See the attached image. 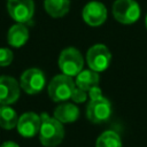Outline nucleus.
<instances>
[{"instance_id": "1", "label": "nucleus", "mask_w": 147, "mask_h": 147, "mask_svg": "<svg viewBox=\"0 0 147 147\" xmlns=\"http://www.w3.org/2000/svg\"><path fill=\"white\" fill-rule=\"evenodd\" d=\"M40 118H41V125L39 130L40 142L45 147L57 146L64 137V129L62 123L59 122L56 118L51 117L46 113H42L40 115Z\"/></svg>"}, {"instance_id": "2", "label": "nucleus", "mask_w": 147, "mask_h": 147, "mask_svg": "<svg viewBox=\"0 0 147 147\" xmlns=\"http://www.w3.org/2000/svg\"><path fill=\"white\" fill-rule=\"evenodd\" d=\"M76 87L75 82L70 76H67L64 74L56 75L52 78V80L48 84L47 91L49 98L55 102L65 101L71 98V94Z\"/></svg>"}, {"instance_id": "3", "label": "nucleus", "mask_w": 147, "mask_h": 147, "mask_svg": "<svg viewBox=\"0 0 147 147\" xmlns=\"http://www.w3.org/2000/svg\"><path fill=\"white\" fill-rule=\"evenodd\" d=\"M84 65V59L77 48L68 47L63 49L59 56V67L62 74L67 76H77Z\"/></svg>"}, {"instance_id": "4", "label": "nucleus", "mask_w": 147, "mask_h": 147, "mask_svg": "<svg viewBox=\"0 0 147 147\" xmlns=\"http://www.w3.org/2000/svg\"><path fill=\"white\" fill-rule=\"evenodd\" d=\"M113 15L122 24H132L140 17V6L136 0H115L113 3Z\"/></svg>"}, {"instance_id": "5", "label": "nucleus", "mask_w": 147, "mask_h": 147, "mask_svg": "<svg viewBox=\"0 0 147 147\" xmlns=\"http://www.w3.org/2000/svg\"><path fill=\"white\" fill-rule=\"evenodd\" d=\"M86 61L90 69L96 72H101L109 67L111 61V53L106 45L95 44L87 51Z\"/></svg>"}, {"instance_id": "6", "label": "nucleus", "mask_w": 147, "mask_h": 147, "mask_svg": "<svg viewBox=\"0 0 147 147\" xmlns=\"http://www.w3.org/2000/svg\"><path fill=\"white\" fill-rule=\"evenodd\" d=\"M45 74L37 68H30L25 70L20 78V86L28 94H37L41 92L45 87Z\"/></svg>"}, {"instance_id": "7", "label": "nucleus", "mask_w": 147, "mask_h": 147, "mask_svg": "<svg viewBox=\"0 0 147 147\" xmlns=\"http://www.w3.org/2000/svg\"><path fill=\"white\" fill-rule=\"evenodd\" d=\"M7 10L14 21L24 24L32 18L34 3L32 0H7Z\"/></svg>"}, {"instance_id": "8", "label": "nucleus", "mask_w": 147, "mask_h": 147, "mask_svg": "<svg viewBox=\"0 0 147 147\" xmlns=\"http://www.w3.org/2000/svg\"><path fill=\"white\" fill-rule=\"evenodd\" d=\"M111 115V105L105 96L91 100L86 108V116L92 123L106 122Z\"/></svg>"}, {"instance_id": "9", "label": "nucleus", "mask_w": 147, "mask_h": 147, "mask_svg": "<svg viewBox=\"0 0 147 147\" xmlns=\"http://www.w3.org/2000/svg\"><path fill=\"white\" fill-rule=\"evenodd\" d=\"M107 8L99 1H90L82 11L83 20L91 26H99L107 20Z\"/></svg>"}, {"instance_id": "10", "label": "nucleus", "mask_w": 147, "mask_h": 147, "mask_svg": "<svg viewBox=\"0 0 147 147\" xmlns=\"http://www.w3.org/2000/svg\"><path fill=\"white\" fill-rule=\"evenodd\" d=\"M20 83L9 76H0V105L9 106L20 98Z\"/></svg>"}, {"instance_id": "11", "label": "nucleus", "mask_w": 147, "mask_h": 147, "mask_svg": "<svg viewBox=\"0 0 147 147\" xmlns=\"http://www.w3.org/2000/svg\"><path fill=\"white\" fill-rule=\"evenodd\" d=\"M40 125H41L40 116L37 115L36 113L29 111V113H24L23 115H21L18 117L16 127H17L18 133L22 137L31 138V137L36 136L37 133H39Z\"/></svg>"}, {"instance_id": "12", "label": "nucleus", "mask_w": 147, "mask_h": 147, "mask_svg": "<svg viewBox=\"0 0 147 147\" xmlns=\"http://www.w3.org/2000/svg\"><path fill=\"white\" fill-rule=\"evenodd\" d=\"M28 39H29V30L22 23L14 24L8 30L7 41L11 47L20 48L28 41Z\"/></svg>"}, {"instance_id": "13", "label": "nucleus", "mask_w": 147, "mask_h": 147, "mask_svg": "<svg viewBox=\"0 0 147 147\" xmlns=\"http://www.w3.org/2000/svg\"><path fill=\"white\" fill-rule=\"evenodd\" d=\"M78 117H79V109L74 103H62L57 106L54 110V118H56L62 124L75 122Z\"/></svg>"}, {"instance_id": "14", "label": "nucleus", "mask_w": 147, "mask_h": 147, "mask_svg": "<svg viewBox=\"0 0 147 147\" xmlns=\"http://www.w3.org/2000/svg\"><path fill=\"white\" fill-rule=\"evenodd\" d=\"M99 80H100L99 72H96L92 69H87V70H82L76 76L75 84L77 87L87 92L91 87L99 85Z\"/></svg>"}, {"instance_id": "15", "label": "nucleus", "mask_w": 147, "mask_h": 147, "mask_svg": "<svg viewBox=\"0 0 147 147\" xmlns=\"http://www.w3.org/2000/svg\"><path fill=\"white\" fill-rule=\"evenodd\" d=\"M44 7L49 16L60 18L68 14L70 9V0H44Z\"/></svg>"}, {"instance_id": "16", "label": "nucleus", "mask_w": 147, "mask_h": 147, "mask_svg": "<svg viewBox=\"0 0 147 147\" xmlns=\"http://www.w3.org/2000/svg\"><path fill=\"white\" fill-rule=\"evenodd\" d=\"M18 116L9 106H0V126L5 130H11L17 125Z\"/></svg>"}, {"instance_id": "17", "label": "nucleus", "mask_w": 147, "mask_h": 147, "mask_svg": "<svg viewBox=\"0 0 147 147\" xmlns=\"http://www.w3.org/2000/svg\"><path fill=\"white\" fill-rule=\"evenodd\" d=\"M96 147H122L121 138L114 131H105L98 138Z\"/></svg>"}, {"instance_id": "18", "label": "nucleus", "mask_w": 147, "mask_h": 147, "mask_svg": "<svg viewBox=\"0 0 147 147\" xmlns=\"http://www.w3.org/2000/svg\"><path fill=\"white\" fill-rule=\"evenodd\" d=\"M14 55L9 48H0V67H7L13 62Z\"/></svg>"}, {"instance_id": "19", "label": "nucleus", "mask_w": 147, "mask_h": 147, "mask_svg": "<svg viewBox=\"0 0 147 147\" xmlns=\"http://www.w3.org/2000/svg\"><path fill=\"white\" fill-rule=\"evenodd\" d=\"M71 99L76 103H82V102L86 101V99H87V92L76 86L75 90H74V92H72V94H71Z\"/></svg>"}, {"instance_id": "20", "label": "nucleus", "mask_w": 147, "mask_h": 147, "mask_svg": "<svg viewBox=\"0 0 147 147\" xmlns=\"http://www.w3.org/2000/svg\"><path fill=\"white\" fill-rule=\"evenodd\" d=\"M87 93H88V96H90L91 100H95V99H99V98H102V96H103V95H102V91H101V88L99 87V85L91 87V88L87 91Z\"/></svg>"}, {"instance_id": "21", "label": "nucleus", "mask_w": 147, "mask_h": 147, "mask_svg": "<svg viewBox=\"0 0 147 147\" xmlns=\"http://www.w3.org/2000/svg\"><path fill=\"white\" fill-rule=\"evenodd\" d=\"M0 147H20V146L14 141H5Z\"/></svg>"}, {"instance_id": "22", "label": "nucleus", "mask_w": 147, "mask_h": 147, "mask_svg": "<svg viewBox=\"0 0 147 147\" xmlns=\"http://www.w3.org/2000/svg\"><path fill=\"white\" fill-rule=\"evenodd\" d=\"M145 24H146V28H147V15H146V18H145Z\"/></svg>"}]
</instances>
